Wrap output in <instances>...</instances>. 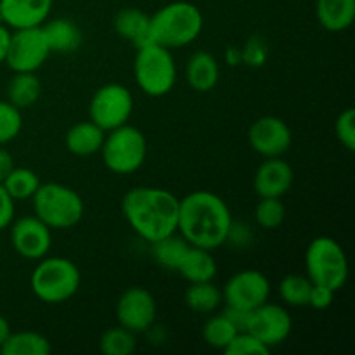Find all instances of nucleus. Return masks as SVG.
I'll list each match as a JSON object with an SVG mask.
<instances>
[{"instance_id":"nucleus-1","label":"nucleus","mask_w":355,"mask_h":355,"mask_svg":"<svg viewBox=\"0 0 355 355\" xmlns=\"http://www.w3.org/2000/svg\"><path fill=\"white\" fill-rule=\"evenodd\" d=\"M177 231L189 245L214 252L231 236V210L215 193L194 191L179 200Z\"/></svg>"},{"instance_id":"nucleus-2","label":"nucleus","mask_w":355,"mask_h":355,"mask_svg":"<svg viewBox=\"0 0 355 355\" xmlns=\"http://www.w3.org/2000/svg\"><path fill=\"white\" fill-rule=\"evenodd\" d=\"M121 211L135 234L155 243L177 232L179 198L159 187H134L121 201Z\"/></svg>"},{"instance_id":"nucleus-3","label":"nucleus","mask_w":355,"mask_h":355,"mask_svg":"<svg viewBox=\"0 0 355 355\" xmlns=\"http://www.w3.org/2000/svg\"><path fill=\"white\" fill-rule=\"evenodd\" d=\"M203 31V14L194 3L172 2L149 16L151 44L179 49L193 44Z\"/></svg>"},{"instance_id":"nucleus-4","label":"nucleus","mask_w":355,"mask_h":355,"mask_svg":"<svg viewBox=\"0 0 355 355\" xmlns=\"http://www.w3.org/2000/svg\"><path fill=\"white\" fill-rule=\"evenodd\" d=\"M82 276L75 262L64 257H44L38 260L30 277L35 297L44 304H64L78 291Z\"/></svg>"},{"instance_id":"nucleus-5","label":"nucleus","mask_w":355,"mask_h":355,"mask_svg":"<svg viewBox=\"0 0 355 355\" xmlns=\"http://www.w3.org/2000/svg\"><path fill=\"white\" fill-rule=\"evenodd\" d=\"M31 200L35 215L51 229L75 227L85 211L82 196L59 182L40 184Z\"/></svg>"},{"instance_id":"nucleus-6","label":"nucleus","mask_w":355,"mask_h":355,"mask_svg":"<svg viewBox=\"0 0 355 355\" xmlns=\"http://www.w3.org/2000/svg\"><path fill=\"white\" fill-rule=\"evenodd\" d=\"M305 270L314 284L338 291L349 279V259L336 239L319 236L312 239L305 252Z\"/></svg>"},{"instance_id":"nucleus-7","label":"nucleus","mask_w":355,"mask_h":355,"mask_svg":"<svg viewBox=\"0 0 355 355\" xmlns=\"http://www.w3.org/2000/svg\"><path fill=\"white\" fill-rule=\"evenodd\" d=\"M134 76L139 89L151 97H163L175 87L177 68L170 49L158 44L137 47Z\"/></svg>"},{"instance_id":"nucleus-8","label":"nucleus","mask_w":355,"mask_h":355,"mask_svg":"<svg viewBox=\"0 0 355 355\" xmlns=\"http://www.w3.org/2000/svg\"><path fill=\"white\" fill-rule=\"evenodd\" d=\"M99 153L110 172L130 175L144 165L148 156V141L139 128L125 123L114 130L106 132Z\"/></svg>"},{"instance_id":"nucleus-9","label":"nucleus","mask_w":355,"mask_h":355,"mask_svg":"<svg viewBox=\"0 0 355 355\" xmlns=\"http://www.w3.org/2000/svg\"><path fill=\"white\" fill-rule=\"evenodd\" d=\"M134 113V96L120 83H107L96 90L89 104V116L104 132L128 123Z\"/></svg>"},{"instance_id":"nucleus-10","label":"nucleus","mask_w":355,"mask_h":355,"mask_svg":"<svg viewBox=\"0 0 355 355\" xmlns=\"http://www.w3.org/2000/svg\"><path fill=\"white\" fill-rule=\"evenodd\" d=\"M51 55L47 38L42 26L21 28L10 31L6 64L14 73H35Z\"/></svg>"},{"instance_id":"nucleus-11","label":"nucleus","mask_w":355,"mask_h":355,"mask_svg":"<svg viewBox=\"0 0 355 355\" xmlns=\"http://www.w3.org/2000/svg\"><path fill=\"white\" fill-rule=\"evenodd\" d=\"M270 297V283L260 270L245 269L236 272L225 283L222 298L225 305L252 312Z\"/></svg>"},{"instance_id":"nucleus-12","label":"nucleus","mask_w":355,"mask_h":355,"mask_svg":"<svg viewBox=\"0 0 355 355\" xmlns=\"http://www.w3.org/2000/svg\"><path fill=\"white\" fill-rule=\"evenodd\" d=\"M291 329H293V321L286 309L269 302L253 309L246 324V331L257 336L269 349L286 342L288 336L291 335Z\"/></svg>"},{"instance_id":"nucleus-13","label":"nucleus","mask_w":355,"mask_h":355,"mask_svg":"<svg viewBox=\"0 0 355 355\" xmlns=\"http://www.w3.org/2000/svg\"><path fill=\"white\" fill-rule=\"evenodd\" d=\"M52 229L37 215H24L10 224V243L17 255L26 260L47 257L52 246Z\"/></svg>"},{"instance_id":"nucleus-14","label":"nucleus","mask_w":355,"mask_h":355,"mask_svg":"<svg viewBox=\"0 0 355 355\" xmlns=\"http://www.w3.org/2000/svg\"><path fill=\"white\" fill-rule=\"evenodd\" d=\"M156 302L148 290L132 286L121 293L116 304V318L120 326L132 333H146L156 321Z\"/></svg>"},{"instance_id":"nucleus-15","label":"nucleus","mask_w":355,"mask_h":355,"mask_svg":"<svg viewBox=\"0 0 355 355\" xmlns=\"http://www.w3.org/2000/svg\"><path fill=\"white\" fill-rule=\"evenodd\" d=\"M250 146L263 158H279L290 151L293 134L286 121L277 116H262L248 130Z\"/></svg>"},{"instance_id":"nucleus-16","label":"nucleus","mask_w":355,"mask_h":355,"mask_svg":"<svg viewBox=\"0 0 355 355\" xmlns=\"http://www.w3.org/2000/svg\"><path fill=\"white\" fill-rule=\"evenodd\" d=\"M293 168L283 158H266L253 177V187L260 198H283L293 186Z\"/></svg>"},{"instance_id":"nucleus-17","label":"nucleus","mask_w":355,"mask_h":355,"mask_svg":"<svg viewBox=\"0 0 355 355\" xmlns=\"http://www.w3.org/2000/svg\"><path fill=\"white\" fill-rule=\"evenodd\" d=\"M54 0H0L3 23L12 30L42 26L49 19Z\"/></svg>"},{"instance_id":"nucleus-18","label":"nucleus","mask_w":355,"mask_h":355,"mask_svg":"<svg viewBox=\"0 0 355 355\" xmlns=\"http://www.w3.org/2000/svg\"><path fill=\"white\" fill-rule=\"evenodd\" d=\"M42 30L47 38L49 49L55 54H71L82 45V31L71 19L66 17L47 19L42 24Z\"/></svg>"},{"instance_id":"nucleus-19","label":"nucleus","mask_w":355,"mask_h":355,"mask_svg":"<svg viewBox=\"0 0 355 355\" xmlns=\"http://www.w3.org/2000/svg\"><path fill=\"white\" fill-rule=\"evenodd\" d=\"M104 137H106V132L92 120L80 121L66 132L64 144L71 155L90 156L101 151Z\"/></svg>"},{"instance_id":"nucleus-20","label":"nucleus","mask_w":355,"mask_h":355,"mask_svg":"<svg viewBox=\"0 0 355 355\" xmlns=\"http://www.w3.org/2000/svg\"><path fill=\"white\" fill-rule=\"evenodd\" d=\"M186 78L196 92H210L220 78L217 59L205 51L193 54L186 66Z\"/></svg>"},{"instance_id":"nucleus-21","label":"nucleus","mask_w":355,"mask_h":355,"mask_svg":"<svg viewBox=\"0 0 355 355\" xmlns=\"http://www.w3.org/2000/svg\"><path fill=\"white\" fill-rule=\"evenodd\" d=\"M113 26L120 37L132 42L135 47L151 44V38H149V16L144 10L135 9V7L121 9L114 16Z\"/></svg>"},{"instance_id":"nucleus-22","label":"nucleus","mask_w":355,"mask_h":355,"mask_svg":"<svg viewBox=\"0 0 355 355\" xmlns=\"http://www.w3.org/2000/svg\"><path fill=\"white\" fill-rule=\"evenodd\" d=\"M177 272L187 281V283H205L211 281L217 274V262L210 250L189 246L187 253L184 255Z\"/></svg>"},{"instance_id":"nucleus-23","label":"nucleus","mask_w":355,"mask_h":355,"mask_svg":"<svg viewBox=\"0 0 355 355\" xmlns=\"http://www.w3.org/2000/svg\"><path fill=\"white\" fill-rule=\"evenodd\" d=\"M318 19L328 31H343L355 19V0H318Z\"/></svg>"},{"instance_id":"nucleus-24","label":"nucleus","mask_w":355,"mask_h":355,"mask_svg":"<svg viewBox=\"0 0 355 355\" xmlns=\"http://www.w3.org/2000/svg\"><path fill=\"white\" fill-rule=\"evenodd\" d=\"M42 94V83L35 73H14L7 85V101L17 110L31 107Z\"/></svg>"},{"instance_id":"nucleus-25","label":"nucleus","mask_w":355,"mask_h":355,"mask_svg":"<svg viewBox=\"0 0 355 355\" xmlns=\"http://www.w3.org/2000/svg\"><path fill=\"white\" fill-rule=\"evenodd\" d=\"M189 246L191 245L182 238V236L177 234V232H172V234L151 243L153 259L156 260V263L165 267V269L177 270L179 269L180 262H182L184 255H186L187 250H189Z\"/></svg>"},{"instance_id":"nucleus-26","label":"nucleus","mask_w":355,"mask_h":355,"mask_svg":"<svg viewBox=\"0 0 355 355\" xmlns=\"http://www.w3.org/2000/svg\"><path fill=\"white\" fill-rule=\"evenodd\" d=\"M51 342L44 335L35 331L10 333L9 338L0 347L2 355H47Z\"/></svg>"},{"instance_id":"nucleus-27","label":"nucleus","mask_w":355,"mask_h":355,"mask_svg":"<svg viewBox=\"0 0 355 355\" xmlns=\"http://www.w3.org/2000/svg\"><path fill=\"white\" fill-rule=\"evenodd\" d=\"M222 302H224L222 291L211 281L191 283V286L186 291L187 307L198 314H211L220 307Z\"/></svg>"},{"instance_id":"nucleus-28","label":"nucleus","mask_w":355,"mask_h":355,"mask_svg":"<svg viewBox=\"0 0 355 355\" xmlns=\"http://www.w3.org/2000/svg\"><path fill=\"white\" fill-rule=\"evenodd\" d=\"M2 186L6 187L14 201L28 200V198H33V194L40 187V179L33 170L14 166L9 175L3 179Z\"/></svg>"},{"instance_id":"nucleus-29","label":"nucleus","mask_w":355,"mask_h":355,"mask_svg":"<svg viewBox=\"0 0 355 355\" xmlns=\"http://www.w3.org/2000/svg\"><path fill=\"white\" fill-rule=\"evenodd\" d=\"M137 349L135 333L123 326L110 328L101 335L99 350L104 355H130Z\"/></svg>"},{"instance_id":"nucleus-30","label":"nucleus","mask_w":355,"mask_h":355,"mask_svg":"<svg viewBox=\"0 0 355 355\" xmlns=\"http://www.w3.org/2000/svg\"><path fill=\"white\" fill-rule=\"evenodd\" d=\"M238 333L236 326L224 314L211 315L203 326V340L207 345L217 350H224Z\"/></svg>"},{"instance_id":"nucleus-31","label":"nucleus","mask_w":355,"mask_h":355,"mask_svg":"<svg viewBox=\"0 0 355 355\" xmlns=\"http://www.w3.org/2000/svg\"><path fill=\"white\" fill-rule=\"evenodd\" d=\"M312 284L314 283L307 276H300V274H290L283 277L279 283L281 300L293 307H305L309 305Z\"/></svg>"},{"instance_id":"nucleus-32","label":"nucleus","mask_w":355,"mask_h":355,"mask_svg":"<svg viewBox=\"0 0 355 355\" xmlns=\"http://www.w3.org/2000/svg\"><path fill=\"white\" fill-rule=\"evenodd\" d=\"M286 218V207L281 198H260L255 207V220L263 229H277Z\"/></svg>"},{"instance_id":"nucleus-33","label":"nucleus","mask_w":355,"mask_h":355,"mask_svg":"<svg viewBox=\"0 0 355 355\" xmlns=\"http://www.w3.org/2000/svg\"><path fill=\"white\" fill-rule=\"evenodd\" d=\"M23 130V116L21 110L9 103L0 101V146L14 141Z\"/></svg>"},{"instance_id":"nucleus-34","label":"nucleus","mask_w":355,"mask_h":355,"mask_svg":"<svg viewBox=\"0 0 355 355\" xmlns=\"http://www.w3.org/2000/svg\"><path fill=\"white\" fill-rule=\"evenodd\" d=\"M269 352V347L248 331H239L224 349L225 355H267Z\"/></svg>"},{"instance_id":"nucleus-35","label":"nucleus","mask_w":355,"mask_h":355,"mask_svg":"<svg viewBox=\"0 0 355 355\" xmlns=\"http://www.w3.org/2000/svg\"><path fill=\"white\" fill-rule=\"evenodd\" d=\"M335 134L336 139L343 148L349 151L355 149V111L352 107H347L345 111L338 114L335 121Z\"/></svg>"},{"instance_id":"nucleus-36","label":"nucleus","mask_w":355,"mask_h":355,"mask_svg":"<svg viewBox=\"0 0 355 355\" xmlns=\"http://www.w3.org/2000/svg\"><path fill=\"white\" fill-rule=\"evenodd\" d=\"M243 62H246L252 68H260L267 61V47L262 38L253 37L246 42V45L241 51Z\"/></svg>"},{"instance_id":"nucleus-37","label":"nucleus","mask_w":355,"mask_h":355,"mask_svg":"<svg viewBox=\"0 0 355 355\" xmlns=\"http://www.w3.org/2000/svg\"><path fill=\"white\" fill-rule=\"evenodd\" d=\"M335 290L328 286H321V284H312L311 297H309V305L318 311H324V309L331 307L335 302Z\"/></svg>"},{"instance_id":"nucleus-38","label":"nucleus","mask_w":355,"mask_h":355,"mask_svg":"<svg viewBox=\"0 0 355 355\" xmlns=\"http://www.w3.org/2000/svg\"><path fill=\"white\" fill-rule=\"evenodd\" d=\"M14 214H16L14 200L10 198V194L7 193L6 187L0 184V231L12 224Z\"/></svg>"},{"instance_id":"nucleus-39","label":"nucleus","mask_w":355,"mask_h":355,"mask_svg":"<svg viewBox=\"0 0 355 355\" xmlns=\"http://www.w3.org/2000/svg\"><path fill=\"white\" fill-rule=\"evenodd\" d=\"M222 314H224L225 318L236 326L238 331H246V324H248V318H250L248 311H243V309H236V307H229V305H225Z\"/></svg>"},{"instance_id":"nucleus-40","label":"nucleus","mask_w":355,"mask_h":355,"mask_svg":"<svg viewBox=\"0 0 355 355\" xmlns=\"http://www.w3.org/2000/svg\"><path fill=\"white\" fill-rule=\"evenodd\" d=\"M14 168V158L7 149L0 148V184L3 182L7 175L10 173V170Z\"/></svg>"},{"instance_id":"nucleus-41","label":"nucleus","mask_w":355,"mask_h":355,"mask_svg":"<svg viewBox=\"0 0 355 355\" xmlns=\"http://www.w3.org/2000/svg\"><path fill=\"white\" fill-rule=\"evenodd\" d=\"M9 42H10L9 26H6V24H0V64H2V62H6V55H7V49H9Z\"/></svg>"},{"instance_id":"nucleus-42","label":"nucleus","mask_w":355,"mask_h":355,"mask_svg":"<svg viewBox=\"0 0 355 355\" xmlns=\"http://www.w3.org/2000/svg\"><path fill=\"white\" fill-rule=\"evenodd\" d=\"M225 61L229 62V64L232 66H238L239 62H243V58H241V51L236 47H229L227 52H225Z\"/></svg>"},{"instance_id":"nucleus-43","label":"nucleus","mask_w":355,"mask_h":355,"mask_svg":"<svg viewBox=\"0 0 355 355\" xmlns=\"http://www.w3.org/2000/svg\"><path fill=\"white\" fill-rule=\"evenodd\" d=\"M10 324H9V321H7L6 318H3L2 314H0V347L3 345V342H6L7 338H9V335H10Z\"/></svg>"},{"instance_id":"nucleus-44","label":"nucleus","mask_w":355,"mask_h":355,"mask_svg":"<svg viewBox=\"0 0 355 355\" xmlns=\"http://www.w3.org/2000/svg\"><path fill=\"white\" fill-rule=\"evenodd\" d=\"M0 24H6V23H3V12H2V3H0Z\"/></svg>"}]
</instances>
